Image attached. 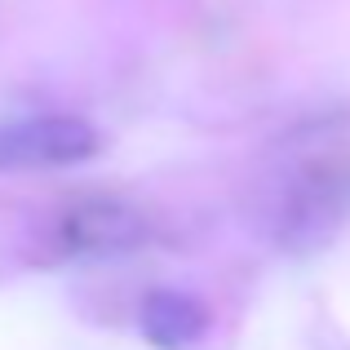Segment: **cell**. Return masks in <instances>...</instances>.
Returning a JSON list of instances; mask_svg holds the SVG:
<instances>
[{
    "label": "cell",
    "instance_id": "cell-1",
    "mask_svg": "<svg viewBox=\"0 0 350 350\" xmlns=\"http://www.w3.org/2000/svg\"><path fill=\"white\" fill-rule=\"evenodd\" d=\"M103 133L80 116H27L0 124V173L71 169L98 155Z\"/></svg>",
    "mask_w": 350,
    "mask_h": 350
},
{
    "label": "cell",
    "instance_id": "cell-2",
    "mask_svg": "<svg viewBox=\"0 0 350 350\" xmlns=\"http://www.w3.org/2000/svg\"><path fill=\"white\" fill-rule=\"evenodd\" d=\"M151 226L137 208L120 200H85L58 217V248L67 257H124L146 244Z\"/></svg>",
    "mask_w": 350,
    "mask_h": 350
},
{
    "label": "cell",
    "instance_id": "cell-3",
    "mask_svg": "<svg viewBox=\"0 0 350 350\" xmlns=\"http://www.w3.org/2000/svg\"><path fill=\"white\" fill-rule=\"evenodd\" d=\"M137 324H142V337L155 350H191V346L204 342V333H208V310L191 293L155 288V293H146Z\"/></svg>",
    "mask_w": 350,
    "mask_h": 350
}]
</instances>
